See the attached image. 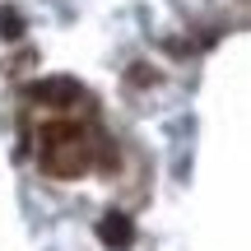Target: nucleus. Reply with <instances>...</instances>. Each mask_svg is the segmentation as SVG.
Listing matches in <instances>:
<instances>
[{"instance_id": "2", "label": "nucleus", "mask_w": 251, "mask_h": 251, "mask_svg": "<svg viewBox=\"0 0 251 251\" xmlns=\"http://www.w3.org/2000/svg\"><path fill=\"white\" fill-rule=\"evenodd\" d=\"M98 242L107 247V251H126V247L135 242V224H130V214H121V209L102 214V219H98Z\"/></svg>"}, {"instance_id": "4", "label": "nucleus", "mask_w": 251, "mask_h": 251, "mask_svg": "<svg viewBox=\"0 0 251 251\" xmlns=\"http://www.w3.org/2000/svg\"><path fill=\"white\" fill-rule=\"evenodd\" d=\"M0 37H24V19L9 5H0Z\"/></svg>"}, {"instance_id": "3", "label": "nucleus", "mask_w": 251, "mask_h": 251, "mask_svg": "<svg viewBox=\"0 0 251 251\" xmlns=\"http://www.w3.org/2000/svg\"><path fill=\"white\" fill-rule=\"evenodd\" d=\"M28 98L47 102V107H70V102H79V84L75 79H42V84L28 89Z\"/></svg>"}, {"instance_id": "1", "label": "nucleus", "mask_w": 251, "mask_h": 251, "mask_svg": "<svg viewBox=\"0 0 251 251\" xmlns=\"http://www.w3.org/2000/svg\"><path fill=\"white\" fill-rule=\"evenodd\" d=\"M37 158H42V172L56 181H75L89 172L93 163V140L84 126L75 121H51L42 126V144H37Z\"/></svg>"}]
</instances>
